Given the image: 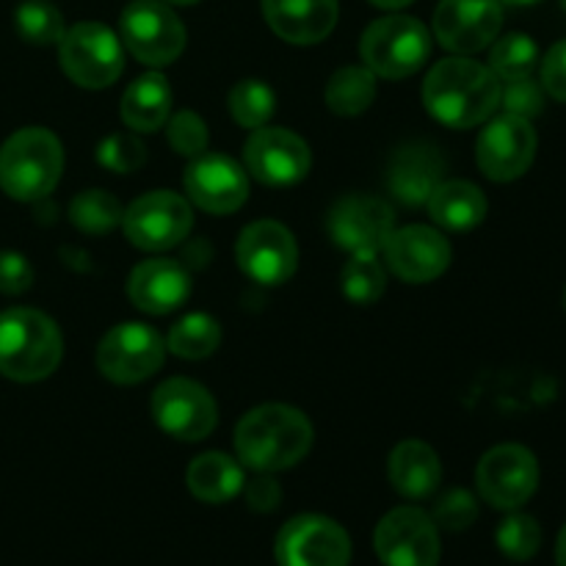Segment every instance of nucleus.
Masks as SVG:
<instances>
[{"label": "nucleus", "instance_id": "obj_1", "mask_svg": "<svg viewBox=\"0 0 566 566\" xmlns=\"http://www.w3.org/2000/svg\"><path fill=\"white\" fill-rule=\"evenodd\" d=\"M501 88L490 66L453 55L431 66L423 83V103L437 122L453 130H468L495 114Z\"/></svg>", "mask_w": 566, "mask_h": 566}, {"label": "nucleus", "instance_id": "obj_2", "mask_svg": "<svg viewBox=\"0 0 566 566\" xmlns=\"http://www.w3.org/2000/svg\"><path fill=\"white\" fill-rule=\"evenodd\" d=\"M313 446V426L298 409L265 403L243 415L235 429V451L247 468L276 473L302 462Z\"/></svg>", "mask_w": 566, "mask_h": 566}, {"label": "nucleus", "instance_id": "obj_3", "mask_svg": "<svg viewBox=\"0 0 566 566\" xmlns=\"http://www.w3.org/2000/svg\"><path fill=\"white\" fill-rule=\"evenodd\" d=\"M64 357V340L53 321L39 310L0 313V374L14 381L48 379Z\"/></svg>", "mask_w": 566, "mask_h": 566}, {"label": "nucleus", "instance_id": "obj_4", "mask_svg": "<svg viewBox=\"0 0 566 566\" xmlns=\"http://www.w3.org/2000/svg\"><path fill=\"white\" fill-rule=\"evenodd\" d=\"M64 149L61 142L44 127L17 130L0 147V188L11 199L36 202L44 199L61 180Z\"/></svg>", "mask_w": 566, "mask_h": 566}, {"label": "nucleus", "instance_id": "obj_5", "mask_svg": "<svg viewBox=\"0 0 566 566\" xmlns=\"http://www.w3.org/2000/svg\"><path fill=\"white\" fill-rule=\"evenodd\" d=\"M365 66L387 81L415 75L431 55V33L415 17L390 14L370 22L359 42Z\"/></svg>", "mask_w": 566, "mask_h": 566}, {"label": "nucleus", "instance_id": "obj_6", "mask_svg": "<svg viewBox=\"0 0 566 566\" xmlns=\"http://www.w3.org/2000/svg\"><path fill=\"white\" fill-rule=\"evenodd\" d=\"M61 70L83 88H105L122 75L125 53L114 31L99 22H77L59 42Z\"/></svg>", "mask_w": 566, "mask_h": 566}, {"label": "nucleus", "instance_id": "obj_7", "mask_svg": "<svg viewBox=\"0 0 566 566\" xmlns=\"http://www.w3.org/2000/svg\"><path fill=\"white\" fill-rule=\"evenodd\" d=\"M122 42L133 59L147 66H166L186 50V25L164 0H133L122 11Z\"/></svg>", "mask_w": 566, "mask_h": 566}, {"label": "nucleus", "instance_id": "obj_8", "mask_svg": "<svg viewBox=\"0 0 566 566\" xmlns=\"http://www.w3.org/2000/svg\"><path fill=\"white\" fill-rule=\"evenodd\" d=\"M274 553L280 566H348L352 539L335 520L302 514L282 525Z\"/></svg>", "mask_w": 566, "mask_h": 566}, {"label": "nucleus", "instance_id": "obj_9", "mask_svg": "<svg viewBox=\"0 0 566 566\" xmlns=\"http://www.w3.org/2000/svg\"><path fill=\"white\" fill-rule=\"evenodd\" d=\"M475 484L490 506L514 512L534 497L539 486V462L523 446H497L475 468Z\"/></svg>", "mask_w": 566, "mask_h": 566}, {"label": "nucleus", "instance_id": "obj_10", "mask_svg": "<svg viewBox=\"0 0 566 566\" xmlns=\"http://www.w3.org/2000/svg\"><path fill=\"white\" fill-rule=\"evenodd\" d=\"M166 357V343L144 324H119L99 340L97 368L116 385H138L158 374Z\"/></svg>", "mask_w": 566, "mask_h": 566}, {"label": "nucleus", "instance_id": "obj_11", "mask_svg": "<svg viewBox=\"0 0 566 566\" xmlns=\"http://www.w3.org/2000/svg\"><path fill=\"white\" fill-rule=\"evenodd\" d=\"M127 241L144 252H164L188 238L193 227L191 205L171 191L144 193L122 219Z\"/></svg>", "mask_w": 566, "mask_h": 566}, {"label": "nucleus", "instance_id": "obj_12", "mask_svg": "<svg viewBox=\"0 0 566 566\" xmlns=\"http://www.w3.org/2000/svg\"><path fill=\"white\" fill-rule=\"evenodd\" d=\"M376 553L385 566H437L440 564V534L426 512L412 506L392 509L376 525Z\"/></svg>", "mask_w": 566, "mask_h": 566}, {"label": "nucleus", "instance_id": "obj_13", "mask_svg": "<svg viewBox=\"0 0 566 566\" xmlns=\"http://www.w3.org/2000/svg\"><path fill=\"white\" fill-rule=\"evenodd\" d=\"M536 130L523 116L503 114L484 127L475 144L481 171L495 182H512L531 169L536 158Z\"/></svg>", "mask_w": 566, "mask_h": 566}, {"label": "nucleus", "instance_id": "obj_14", "mask_svg": "<svg viewBox=\"0 0 566 566\" xmlns=\"http://www.w3.org/2000/svg\"><path fill=\"white\" fill-rule=\"evenodd\" d=\"M235 260L249 280L260 285H282L296 274L298 247L280 221H254L235 243Z\"/></svg>", "mask_w": 566, "mask_h": 566}, {"label": "nucleus", "instance_id": "obj_15", "mask_svg": "<svg viewBox=\"0 0 566 566\" xmlns=\"http://www.w3.org/2000/svg\"><path fill=\"white\" fill-rule=\"evenodd\" d=\"M153 418L169 437L182 442L205 440L216 429V401L191 379H169L155 390Z\"/></svg>", "mask_w": 566, "mask_h": 566}, {"label": "nucleus", "instance_id": "obj_16", "mask_svg": "<svg viewBox=\"0 0 566 566\" xmlns=\"http://www.w3.org/2000/svg\"><path fill=\"white\" fill-rule=\"evenodd\" d=\"M392 224H396V216L390 205L368 193L343 197L326 219L329 235L335 238L337 247L352 254L381 252L387 238L392 235Z\"/></svg>", "mask_w": 566, "mask_h": 566}, {"label": "nucleus", "instance_id": "obj_17", "mask_svg": "<svg viewBox=\"0 0 566 566\" xmlns=\"http://www.w3.org/2000/svg\"><path fill=\"white\" fill-rule=\"evenodd\" d=\"M503 25L501 0H440L434 11V36L446 50L470 55L497 39Z\"/></svg>", "mask_w": 566, "mask_h": 566}, {"label": "nucleus", "instance_id": "obj_18", "mask_svg": "<svg viewBox=\"0 0 566 566\" xmlns=\"http://www.w3.org/2000/svg\"><path fill=\"white\" fill-rule=\"evenodd\" d=\"M247 169L265 186H293L310 171V147L296 133L282 127H258L243 149Z\"/></svg>", "mask_w": 566, "mask_h": 566}, {"label": "nucleus", "instance_id": "obj_19", "mask_svg": "<svg viewBox=\"0 0 566 566\" xmlns=\"http://www.w3.org/2000/svg\"><path fill=\"white\" fill-rule=\"evenodd\" d=\"M186 193L205 213L227 216L247 202L249 180L241 166L227 155L202 153L188 164Z\"/></svg>", "mask_w": 566, "mask_h": 566}, {"label": "nucleus", "instance_id": "obj_20", "mask_svg": "<svg viewBox=\"0 0 566 566\" xmlns=\"http://www.w3.org/2000/svg\"><path fill=\"white\" fill-rule=\"evenodd\" d=\"M385 258L392 274L403 282H431L451 265V243L431 227H403L392 230L385 243Z\"/></svg>", "mask_w": 566, "mask_h": 566}, {"label": "nucleus", "instance_id": "obj_21", "mask_svg": "<svg viewBox=\"0 0 566 566\" xmlns=\"http://www.w3.org/2000/svg\"><path fill=\"white\" fill-rule=\"evenodd\" d=\"M191 293V276L175 260H147L127 280V296L142 313L166 315L180 307Z\"/></svg>", "mask_w": 566, "mask_h": 566}, {"label": "nucleus", "instance_id": "obj_22", "mask_svg": "<svg viewBox=\"0 0 566 566\" xmlns=\"http://www.w3.org/2000/svg\"><path fill=\"white\" fill-rule=\"evenodd\" d=\"M271 31L291 44H318L335 31L337 0H263Z\"/></svg>", "mask_w": 566, "mask_h": 566}, {"label": "nucleus", "instance_id": "obj_23", "mask_svg": "<svg viewBox=\"0 0 566 566\" xmlns=\"http://www.w3.org/2000/svg\"><path fill=\"white\" fill-rule=\"evenodd\" d=\"M446 160L429 144H409L401 147L390 160L387 169V188L398 202L418 208L429 202L434 188L442 182Z\"/></svg>", "mask_w": 566, "mask_h": 566}, {"label": "nucleus", "instance_id": "obj_24", "mask_svg": "<svg viewBox=\"0 0 566 566\" xmlns=\"http://www.w3.org/2000/svg\"><path fill=\"white\" fill-rule=\"evenodd\" d=\"M387 473H390V484L403 497H409V501H423V497L434 495L437 486H440L442 464L440 457L426 442L407 440L390 453Z\"/></svg>", "mask_w": 566, "mask_h": 566}, {"label": "nucleus", "instance_id": "obj_25", "mask_svg": "<svg viewBox=\"0 0 566 566\" xmlns=\"http://www.w3.org/2000/svg\"><path fill=\"white\" fill-rule=\"evenodd\" d=\"M171 116V88L160 72L136 77L122 94V122L136 133H155Z\"/></svg>", "mask_w": 566, "mask_h": 566}, {"label": "nucleus", "instance_id": "obj_26", "mask_svg": "<svg viewBox=\"0 0 566 566\" xmlns=\"http://www.w3.org/2000/svg\"><path fill=\"white\" fill-rule=\"evenodd\" d=\"M426 208H429V216L434 219V224H440L442 230L464 232L473 230V227H479L484 221L486 197L473 182L448 180L434 188Z\"/></svg>", "mask_w": 566, "mask_h": 566}, {"label": "nucleus", "instance_id": "obj_27", "mask_svg": "<svg viewBox=\"0 0 566 566\" xmlns=\"http://www.w3.org/2000/svg\"><path fill=\"white\" fill-rule=\"evenodd\" d=\"M243 470L227 453H202L188 464L186 484L202 503H227L243 490Z\"/></svg>", "mask_w": 566, "mask_h": 566}, {"label": "nucleus", "instance_id": "obj_28", "mask_svg": "<svg viewBox=\"0 0 566 566\" xmlns=\"http://www.w3.org/2000/svg\"><path fill=\"white\" fill-rule=\"evenodd\" d=\"M376 97V75L368 66H343L326 83V105L340 116H357Z\"/></svg>", "mask_w": 566, "mask_h": 566}, {"label": "nucleus", "instance_id": "obj_29", "mask_svg": "<svg viewBox=\"0 0 566 566\" xmlns=\"http://www.w3.org/2000/svg\"><path fill=\"white\" fill-rule=\"evenodd\" d=\"M221 343V329L210 315L193 313L186 315L182 321H177L169 332V340L166 348L171 354L182 359H205L219 348Z\"/></svg>", "mask_w": 566, "mask_h": 566}, {"label": "nucleus", "instance_id": "obj_30", "mask_svg": "<svg viewBox=\"0 0 566 566\" xmlns=\"http://www.w3.org/2000/svg\"><path fill=\"white\" fill-rule=\"evenodd\" d=\"M70 219L81 232H88V235H103V232L116 230V227L122 224L125 210H122L119 199L111 197L108 191L92 188V191H83L72 199Z\"/></svg>", "mask_w": 566, "mask_h": 566}, {"label": "nucleus", "instance_id": "obj_31", "mask_svg": "<svg viewBox=\"0 0 566 566\" xmlns=\"http://www.w3.org/2000/svg\"><path fill=\"white\" fill-rule=\"evenodd\" d=\"M539 64V48L528 33H506L492 44L490 70L495 72L497 81H517V77L534 75Z\"/></svg>", "mask_w": 566, "mask_h": 566}, {"label": "nucleus", "instance_id": "obj_32", "mask_svg": "<svg viewBox=\"0 0 566 566\" xmlns=\"http://www.w3.org/2000/svg\"><path fill=\"white\" fill-rule=\"evenodd\" d=\"M340 285L354 304H374L385 293L387 274L376 254H352V260L343 265Z\"/></svg>", "mask_w": 566, "mask_h": 566}, {"label": "nucleus", "instance_id": "obj_33", "mask_svg": "<svg viewBox=\"0 0 566 566\" xmlns=\"http://www.w3.org/2000/svg\"><path fill=\"white\" fill-rule=\"evenodd\" d=\"M14 28L31 44H59L66 33L64 17L48 0H25L14 11Z\"/></svg>", "mask_w": 566, "mask_h": 566}, {"label": "nucleus", "instance_id": "obj_34", "mask_svg": "<svg viewBox=\"0 0 566 566\" xmlns=\"http://www.w3.org/2000/svg\"><path fill=\"white\" fill-rule=\"evenodd\" d=\"M276 97L263 81H241L230 92V114L241 127L258 130L274 116Z\"/></svg>", "mask_w": 566, "mask_h": 566}, {"label": "nucleus", "instance_id": "obj_35", "mask_svg": "<svg viewBox=\"0 0 566 566\" xmlns=\"http://www.w3.org/2000/svg\"><path fill=\"white\" fill-rule=\"evenodd\" d=\"M497 547L512 562H531L539 553L542 528L531 514L512 512L501 525H497Z\"/></svg>", "mask_w": 566, "mask_h": 566}, {"label": "nucleus", "instance_id": "obj_36", "mask_svg": "<svg viewBox=\"0 0 566 566\" xmlns=\"http://www.w3.org/2000/svg\"><path fill=\"white\" fill-rule=\"evenodd\" d=\"M97 160L114 175H130L144 166L147 149H144L142 138H136L133 133H114L105 142H99Z\"/></svg>", "mask_w": 566, "mask_h": 566}, {"label": "nucleus", "instance_id": "obj_37", "mask_svg": "<svg viewBox=\"0 0 566 566\" xmlns=\"http://www.w3.org/2000/svg\"><path fill=\"white\" fill-rule=\"evenodd\" d=\"M501 103L506 114L523 116V119H534L545 111V88L536 83L534 77H517V81H506V88H501Z\"/></svg>", "mask_w": 566, "mask_h": 566}, {"label": "nucleus", "instance_id": "obj_38", "mask_svg": "<svg viewBox=\"0 0 566 566\" xmlns=\"http://www.w3.org/2000/svg\"><path fill=\"white\" fill-rule=\"evenodd\" d=\"M166 138L186 158H197L208 149V127L191 111H180V114L171 116L169 127H166Z\"/></svg>", "mask_w": 566, "mask_h": 566}, {"label": "nucleus", "instance_id": "obj_39", "mask_svg": "<svg viewBox=\"0 0 566 566\" xmlns=\"http://www.w3.org/2000/svg\"><path fill=\"white\" fill-rule=\"evenodd\" d=\"M475 517H479V503H475V497L468 490L446 492L434 503V514H431V520L446 531L470 528L475 523Z\"/></svg>", "mask_w": 566, "mask_h": 566}, {"label": "nucleus", "instance_id": "obj_40", "mask_svg": "<svg viewBox=\"0 0 566 566\" xmlns=\"http://www.w3.org/2000/svg\"><path fill=\"white\" fill-rule=\"evenodd\" d=\"M33 282V269L22 254L0 252V293H25Z\"/></svg>", "mask_w": 566, "mask_h": 566}, {"label": "nucleus", "instance_id": "obj_41", "mask_svg": "<svg viewBox=\"0 0 566 566\" xmlns=\"http://www.w3.org/2000/svg\"><path fill=\"white\" fill-rule=\"evenodd\" d=\"M542 88L551 97L566 103V39L564 42L553 44L547 50L545 61H542Z\"/></svg>", "mask_w": 566, "mask_h": 566}, {"label": "nucleus", "instance_id": "obj_42", "mask_svg": "<svg viewBox=\"0 0 566 566\" xmlns=\"http://www.w3.org/2000/svg\"><path fill=\"white\" fill-rule=\"evenodd\" d=\"M280 501H282V490L269 473L258 475V479L249 481V484H247V503H249V509H252V512L269 514V512H274L276 506H280Z\"/></svg>", "mask_w": 566, "mask_h": 566}, {"label": "nucleus", "instance_id": "obj_43", "mask_svg": "<svg viewBox=\"0 0 566 566\" xmlns=\"http://www.w3.org/2000/svg\"><path fill=\"white\" fill-rule=\"evenodd\" d=\"M556 562L558 566H566V525L562 528V534H558V542H556Z\"/></svg>", "mask_w": 566, "mask_h": 566}, {"label": "nucleus", "instance_id": "obj_44", "mask_svg": "<svg viewBox=\"0 0 566 566\" xmlns=\"http://www.w3.org/2000/svg\"><path fill=\"white\" fill-rule=\"evenodd\" d=\"M374 6H379V9H403V6H409L412 0H370Z\"/></svg>", "mask_w": 566, "mask_h": 566}, {"label": "nucleus", "instance_id": "obj_45", "mask_svg": "<svg viewBox=\"0 0 566 566\" xmlns=\"http://www.w3.org/2000/svg\"><path fill=\"white\" fill-rule=\"evenodd\" d=\"M501 3H506V6H534V3H539V0H501Z\"/></svg>", "mask_w": 566, "mask_h": 566}, {"label": "nucleus", "instance_id": "obj_46", "mask_svg": "<svg viewBox=\"0 0 566 566\" xmlns=\"http://www.w3.org/2000/svg\"><path fill=\"white\" fill-rule=\"evenodd\" d=\"M166 3H177V6H191V3H197V0H166Z\"/></svg>", "mask_w": 566, "mask_h": 566}, {"label": "nucleus", "instance_id": "obj_47", "mask_svg": "<svg viewBox=\"0 0 566 566\" xmlns=\"http://www.w3.org/2000/svg\"><path fill=\"white\" fill-rule=\"evenodd\" d=\"M558 3H562V9L566 11V0H558Z\"/></svg>", "mask_w": 566, "mask_h": 566}, {"label": "nucleus", "instance_id": "obj_48", "mask_svg": "<svg viewBox=\"0 0 566 566\" xmlns=\"http://www.w3.org/2000/svg\"><path fill=\"white\" fill-rule=\"evenodd\" d=\"M564 307H566V291H564Z\"/></svg>", "mask_w": 566, "mask_h": 566}]
</instances>
